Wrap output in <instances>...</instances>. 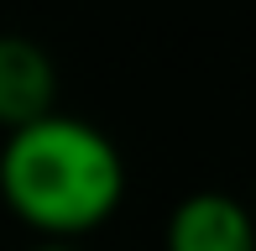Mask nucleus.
<instances>
[{"label":"nucleus","mask_w":256,"mask_h":251,"mask_svg":"<svg viewBox=\"0 0 256 251\" xmlns=\"http://www.w3.org/2000/svg\"><path fill=\"white\" fill-rule=\"evenodd\" d=\"M126 194V162L100 126L52 116L21 126L0 146V199L42 241H78L100 230Z\"/></svg>","instance_id":"1"},{"label":"nucleus","mask_w":256,"mask_h":251,"mask_svg":"<svg viewBox=\"0 0 256 251\" xmlns=\"http://www.w3.org/2000/svg\"><path fill=\"white\" fill-rule=\"evenodd\" d=\"M168 251H256V214L225 188H199L168 214Z\"/></svg>","instance_id":"2"},{"label":"nucleus","mask_w":256,"mask_h":251,"mask_svg":"<svg viewBox=\"0 0 256 251\" xmlns=\"http://www.w3.org/2000/svg\"><path fill=\"white\" fill-rule=\"evenodd\" d=\"M58 110V63L42 42L21 32H0V131L42 120Z\"/></svg>","instance_id":"3"},{"label":"nucleus","mask_w":256,"mask_h":251,"mask_svg":"<svg viewBox=\"0 0 256 251\" xmlns=\"http://www.w3.org/2000/svg\"><path fill=\"white\" fill-rule=\"evenodd\" d=\"M26 251H78L74 241H37V246H26Z\"/></svg>","instance_id":"4"},{"label":"nucleus","mask_w":256,"mask_h":251,"mask_svg":"<svg viewBox=\"0 0 256 251\" xmlns=\"http://www.w3.org/2000/svg\"><path fill=\"white\" fill-rule=\"evenodd\" d=\"M251 214H256V194H251Z\"/></svg>","instance_id":"5"}]
</instances>
